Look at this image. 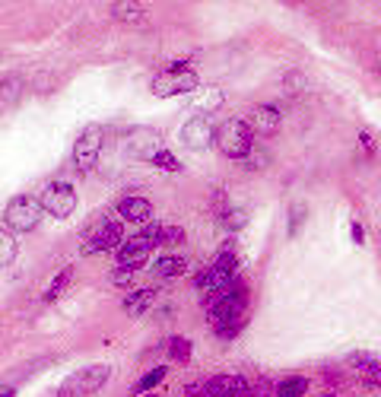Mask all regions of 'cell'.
Here are the masks:
<instances>
[{"instance_id": "9c48e42d", "label": "cell", "mask_w": 381, "mask_h": 397, "mask_svg": "<svg viewBox=\"0 0 381 397\" xmlns=\"http://www.w3.org/2000/svg\"><path fill=\"white\" fill-rule=\"evenodd\" d=\"M124 229H121V223H115V219H108V223H102V226L96 229V232L89 235V242L83 245V254H96V251H111V248H121L124 245Z\"/></svg>"}, {"instance_id": "52a82bcc", "label": "cell", "mask_w": 381, "mask_h": 397, "mask_svg": "<svg viewBox=\"0 0 381 397\" xmlns=\"http://www.w3.org/2000/svg\"><path fill=\"white\" fill-rule=\"evenodd\" d=\"M213 140H216V127L207 115H194L181 127V144L187 150H207V146H213Z\"/></svg>"}, {"instance_id": "7c38bea8", "label": "cell", "mask_w": 381, "mask_h": 397, "mask_svg": "<svg viewBox=\"0 0 381 397\" xmlns=\"http://www.w3.org/2000/svg\"><path fill=\"white\" fill-rule=\"evenodd\" d=\"M118 213L127 223H146V219L152 216V204L146 197H124L118 204Z\"/></svg>"}, {"instance_id": "277c9868", "label": "cell", "mask_w": 381, "mask_h": 397, "mask_svg": "<svg viewBox=\"0 0 381 397\" xmlns=\"http://www.w3.org/2000/svg\"><path fill=\"white\" fill-rule=\"evenodd\" d=\"M108 365H89V369H80L61 384L57 397H86V394H96L99 388L105 384L108 378Z\"/></svg>"}, {"instance_id": "d6a6232c", "label": "cell", "mask_w": 381, "mask_h": 397, "mask_svg": "<svg viewBox=\"0 0 381 397\" xmlns=\"http://www.w3.org/2000/svg\"><path fill=\"white\" fill-rule=\"evenodd\" d=\"M143 397H152V394H143Z\"/></svg>"}, {"instance_id": "f1b7e54d", "label": "cell", "mask_w": 381, "mask_h": 397, "mask_svg": "<svg viewBox=\"0 0 381 397\" xmlns=\"http://www.w3.org/2000/svg\"><path fill=\"white\" fill-rule=\"evenodd\" d=\"M359 140H362V146H366L368 153H375V137H372V134H368V130H362V134H359Z\"/></svg>"}, {"instance_id": "f546056e", "label": "cell", "mask_w": 381, "mask_h": 397, "mask_svg": "<svg viewBox=\"0 0 381 397\" xmlns=\"http://www.w3.org/2000/svg\"><path fill=\"white\" fill-rule=\"evenodd\" d=\"M353 242H356V245H362V242H366V235H362V226H359V223H353Z\"/></svg>"}, {"instance_id": "4fadbf2b", "label": "cell", "mask_w": 381, "mask_h": 397, "mask_svg": "<svg viewBox=\"0 0 381 397\" xmlns=\"http://www.w3.org/2000/svg\"><path fill=\"white\" fill-rule=\"evenodd\" d=\"M251 127H254L257 134H273V130L280 127V111L273 109V105H257L254 115H251Z\"/></svg>"}, {"instance_id": "83f0119b", "label": "cell", "mask_w": 381, "mask_h": 397, "mask_svg": "<svg viewBox=\"0 0 381 397\" xmlns=\"http://www.w3.org/2000/svg\"><path fill=\"white\" fill-rule=\"evenodd\" d=\"M185 397H210L207 384H185Z\"/></svg>"}, {"instance_id": "3957f363", "label": "cell", "mask_w": 381, "mask_h": 397, "mask_svg": "<svg viewBox=\"0 0 381 397\" xmlns=\"http://www.w3.org/2000/svg\"><path fill=\"white\" fill-rule=\"evenodd\" d=\"M201 83H197V74L194 70H187L185 61H175L166 74H159L152 80V96L159 99H172V96H181V92H194Z\"/></svg>"}, {"instance_id": "603a6c76", "label": "cell", "mask_w": 381, "mask_h": 397, "mask_svg": "<svg viewBox=\"0 0 381 397\" xmlns=\"http://www.w3.org/2000/svg\"><path fill=\"white\" fill-rule=\"evenodd\" d=\"M22 90V80L20 76H3L0 80V102H10V99H16Z\"/></svg>"}, {"instance_id": "30bf717a", "label": "cell", "mask_w": 381, "mask_h": 397, "mask_svg": "<svg viewBox=\"0 0 381 397\" xmlns=\"http://www.w3.org/2000/svg\"><path fill=\"white\" fill-rule=\"evenodd\" d=\"M210 397H251V384L245 375H216L207 382Z\"/></svg>"}, {"instance_id": "d4e9b609", "label": "cell", "mask_w": 381, "mask_h": 397, "mask_svg": "<svg viewBox=\"0 0 381 397\" xmlns=\"http://www.w3.org/2000/svg\"><path fill=\"white\" fill-rule=\"evenodd\" d=\"M185 242V229L181 226H162V245H181Z\"/></svg>"}, {"instance_id": "ffe728a7", "label": "cell", "mask_w": 381, "mask_h": 397, "mask_svg": "<svg viewBox=\"0 0 381 397\" xmlns=\"http://www.w3.org/2000/svg\"><path fill=\"white\" fill-rule=\"evenodd\" d=\"M220 223H222V229H229V232H238V229L248 223V213H245V210H236V207H229V210L220 216Z\"/></svg>"}, {"instance_id": "e0dca14e", "label": "cell", "mask_w": 381, "mask_h": 397, "mask_svg": "<svg viewBox=\"0 0 381 397\" xmlns=\"http://www.w3.org/2000/svg\"><path fill=\"white\" fill-rule=\"evenodd\" d=\"M156 299V289H140V293H131L124 299V308L131 312V315H140V312H146L150 308V302Z\"/></svg>"}, {"instance_id": "2e32d148", "label": "cell", "mask_w": 381, "mask_h": 397, "mask_svg": "<svg viewBox=\"0 0 381 397\" xmlns=\"http://www.w3.org/2000/svg\"><path fill=\"white\" fill-rule=\"evenodd\" d=\"M168 356H172V363L187 365V363H191V340L175 334L172 340H168Z\"/></svg>"}, {"instance_id": "8fae6325", "label": "cell", "mask_w": 381, "mask_h": 397, "mask_svg": "<svg viewBox=\"0 0 381 397\" xmlns=\"http://www.w3.org/2000/svg\"><path fill=\"white\" fill-rule=\"evenodd\" d=\"M159 150H162L159 137H156V134H150V130L131 134V140H127V153H131V159H143V162H152Z\"/></svg>"}, {"instance_id": "44dd1931", "label": "cell", "mask_w": 381, "mask_h": 397, "mask_svg": "<svg viewBox=\"0 0 381 397\" xmlns=\"http://www.w3.org/2000/svg\"><path fill=\"white\" fill-rule=\"evenodd\" d=\"M115 20L140 22V20H146V10L137 7V4H115Z\"/></svg>"}, {"instance_id": "5bb4252c", "label": "cell", "mask_w": 381, "mask_h": 397, "mask_svg": "<svg viewBox=\"0 0 381 397\" xmlns=\"http://www.w3.org/2000/svg\"><path fill=\"white\" fill-rule=\"evenodd\" d=\"M156 274L159 277H181V274H187V260L181 258V254H162V258L156 260Z\"/></svg>"}, {"instance_id": "ac0fdd59", "label": "cell", "mask_w": 381, "mask_h": 397, "mask_svg": "<svg viewBox=\"0 0 381 397\" xmlns=\"http://www.w3.org/2000/svg\"><path fill=\"white\" fill-rule=\"evenodd\" d=\"M166 372H168L166 365H156L152 372H146V375L140 378L137 384H134V394H143V391H150V388H156V384H162V382H166Z\"/></svg>"}, {"instance_id": "d6986e66", "label": "cell", "mask_w": 381, "mask_h": 397, "mask_svg": "<svg viewBox=\"0 0 381 397\" xmlns=\"http://www.w3.org/2000/svg\"><path fill=\"white\" fill-rule=\"evenodd\" d=\"M70 280H73V267H64V270H61V274H57V277H55V283H51V286H48V289H45V302H55V299H57V295H61V293H64V289H67V286H70Z\"/></svg>"}, {"instance_id": "4dcf8cb0", "label": "cell", "mask_w": 381, "mask_h": 397, "mask_svg": "<svg viewBox=\"0 0 381 397\" xmlns=\"http://www.w3.org/2000/svg\"><path fill=\"white\" fill-rule=\"evenodd\" d=\"M0 397H13V391H10V388H3V391H0Z\"/></svg>"}, {"instance_id": "4316f807", "label": "cell", "mask_w": 381, "mask_h": 397, "mask_svg": "<svg viewBox=\"0 0 381 397\" xmlns=\"http://www.w3.org/2000/svg\"><path fill=\"white\" fill-rule=\"evenodd\" d=\"M134 280V270H124V267H115L111 270V283H118V286H124V283Z\"/></svg>"}, {"instance_id": "ba28073f", "label": "cell", "mask_w": 381, "mask_h": 397, "mask_svg": "<svg viewBox=\"0 0 381 397\" xmlns=\"http://www.w3.org/2000/svg\"><path fill=\"white\" fill-rule=\"evenodd\" d=\"M99 153H102V130L99 127H89L80 134V140H76L73 146V162L80 172H89L92 165L99 162Z\"/></svg>"}, {"instance_id": "1f68e13d", "label": "cell", "mask_w": 381, "mask_h": 397, "mask_svg": "<svg viewBox=\"0 0 381 397\" xmlns=\"http://www.w3.org/2000/svg\"><path fill=\"white\" fill-rule=\"evenodd\" d=\"M321 397H333V394H321Z\"/></svg>"}, {"instance_id": "484cf974", "label": "cell", "mask_w": 381, "mask_h": 397, "mask_svg": "<svg viewBox=\"0 0 381 397\" xmlns=\"http://www.w3.org/2000/svg\"><path fill=\"white\" fill-rule=\"evenodd\" d=\"M273 394H277V384L267 382V378H261V382L251 388V397H273Z\"/></svg>"}, {"instance_id": "cb8c5ba5", "label": "cell", "mask_w": 381, "mask_h": 397, "mask_svg": "<svg viewBox=\"0 0 381 397\" xmlns=\"http://www.w3.org/2000/svg\"><path fill=\"white\" fill-rule=\"evenodd\" d=\"M152 165H159V169H168V172H181V162H178V159H175L168 150H159V153H156Z\"/></svg>"}, {"instance_id": "5b68a950", "label": "cell", "mask_w": 381, "mask_h": 397, "mask_svg": "<svg viewBox=\"0 0 381 397\" xmlns=\"http://www.w3.org/2000/svg\"><path fill=\"white\" fill-rule=\"evenodd\" d=\"M42 219V204L29 194H16L13 200L7 204V223L13 232H32Z\"/></svg>"}, {"instance_id": "7a4b0ae2", "label": "cell", "mask_w": 381, "mask_h": 397, "mask_svg": "<svg viewBox=\"0 0 381 397\" xmlns=\"http://www.w3.org/2000/svg\"><path fill=\"white\" fill-rule=\"evenodd\" d=\"M162 242V226H146L140 235H134L131 242H124V245L118 248V267L124 270H140L146 264V258H150V251Z\"/></svg>"}, {"instance_id": "9a60e30c", "label": "cell", "mask_w": 381, "mask_h": 397, "mask_svg": "<svg viewBox=\"0 0 381 397\" xmlns=\"http://www.w3.org/2000/svg\"><path fill=\"white\" fill-rule=\"evenodd\" d=\"M308 391V378L302 375H289L277 384V397H302Z\"/></svg>"}, {"instance_id": "6da1fadb", "label": "cell", "mask_w": 381, "mask_h": 397, "mask_svg": "<svg viewBox=\"0 0 381 397\" xmlns=\"http://www.w3.org/2000/svg\"><path fill=\"white\" fill-rule=\"evenodd\" d=\"M216 150L222 153L226 159H248L251 144H254V134H251V124L242 121V118H229L216 127Z\"/></svg>"}, {"instance_id": "8992f818", "label": "cell", "mask_w": 381, "mask_h": 397, "mask_svg": "<svg viewBox=\"0 0 381 397\" xmlns=\"http://www.w3.org/2000/svg\"><path fill=\"white\" fill-rule=\"evenodd\" d=\"M38 204H42V210H48L55 219H67L70 213L76 210V191L67 185V181H51V185H45Z\"/></svg>"}, {"instance_id": "7402d4cb", "label": "cell", "mask_w": 381, "mask_h": 397, "mask_svg": "<svg viewBox=\"0 0 381 397\" xmlns=\"http://www.w3.org/2000/svg\"><path fill=\"white\" fill-rule=\"evenodd\" d=\"M16 260V239L10 232H0V267H10Z\"/></svg>"}]
</instances>
